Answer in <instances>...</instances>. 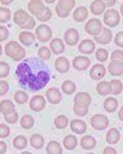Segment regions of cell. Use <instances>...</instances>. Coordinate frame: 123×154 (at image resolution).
Returning <instances> with one entry per match:
<instances>
[{
  "label": "cell",
  "mask_w": 123,
  "mask_h": 154,
  "mask_svg": "<svg viewBox=\"0 0 123 154\" xmlns=\"http://www.w3.org/2000/svg\"><path fill=\"white\" fill-rule=\"evenodd\" d=\"M16 75L22 88L37 91L50 81V69L40 58H27L17 66Z\"/></svg>",
  "instance_id": "6da1fadb"
},
{
  "label": "cell",
  "mask_w": 123,
  "mask_h": 154,
  "mask_svg": "<svg viewBox=\"0 0 123 154\" xmlns=\"http://www.w3.org/2000/svg\"><path fill=\"white\" fill-rule=\"evenodd\" d=\"M5 53L8 57H10L13 60H22L26 55V50L16 41L8 42L5 46Z\"/></svg>",
  "instance_id": "7a4b0ae2"
},
{
  "label": "cell",
  "mask_w": 123,
  "mask_h": 154,
  "mask_svg": "<svg viewBox=\"0 0 123 154\" xmlns=\"http://www.w3.org/2000/svg\"><path fill=\"white\" fill-rule=\"evenodd\" d=\"M74 5V0H60V2H58V5H56V14L62 18H65Z\"/></svg>",
  "instance_id": "3957f363"
},
{
  "label": "cell",
  "mask_w": 123,
  "mask_h": 154,
  "mask_svg": "<svg viewBox=\"0 0 123 154\" xmlns=\"http://www.w3.org/2000/svg\"><path fill=\"white\" fill-rule=\"evenodd\" d=\"M85 30H86L87 33H90V35L92 36H99L103 31V23L99 21V19L96 18H92L90 19V21L86 23V26H85Z\"/></svg>",
  "instance_id": "277c9868"
},
{
  "label": "cell",
  "mask_w": 123,
  "mask_h": 154,
  "mask_svg": "<svg viewBox=\"0 0 123 154\" xmlns=\"http://www.w3.org/2000/svg\"><path fill=\"white\" fill-rule=\"evenodd\" d=\"M91 125L95 130H104L109 126V119L104 114H95L91 117Z\"/></svg>",
  "instance_id": "5b68a950"
},
{
  "label": "cell",
  "mask_w": 123,
  "mask_h": 154,
  "mask_svg": "<svg viewBox=\"0 0 123 154\" xmlns=\"http://www.w3.org/2000/svg\"><path fill=\"white\" fill-rule=\"evenodd\" d=\"M104 22H105L106 26L116 27L119 23V14L116 9H109V11L104 13Z\"/></svg>",
  "instance_id": "8992f818"
},
{
  "label": "cell",
  "mask_w": 123,
  "mask_h": 154,
  "mask_svg": "<svg viewBox=\"0 0 123 154\" xmlns=\"http://www.w3.org/2000/svg\"><path fill=\"white\" fill-rule=\"evenodd\" d=\"M36 36L41 42H46L51 38V30L49 26L41 25L36 28Z\"/></svg>",
  "instance_id": "52a82bcc"
},
{
  "label": "cell",
  "mask_w": 123,
  "mask_h": 154,
  "mask_svg": "<svg viewBox=\"0 0 123 154\" xmlns=\"http://www.w3.org/2000/svg\"><path fill=\"white\" fill-rule=\"evenodd\" d=\"M45 8L46 7L44 5V2H41V0H32V2L28 3V9H30V12L34 14V16H37V17L45 11Z\"/></svg>",
  "instance_id": "ba28073f"
},
{
  "label": "cell",
  "mask_w": 123,
  "mask_h": 154,
  "mask_svg": "<svg viewBox=\"0 0 123 154\" xmlns=\"http://www.w3.org/2000/svg\"><path fill=\"white\" fill-rule=\"evenodd\" d=\"M30 108L35 112H40L45 108V98L42 95H36L31 99L30 102Z\"/></svg>",
  "instance_id": "9c48e42d"
},
{
  "label": "cell",
  "mask_w": 123,
  "mask_h": 154,
  "mask_svg": "<svg viewBox=\"0 0 123 154\" xmlns=\"http://www.w3.org/2000/svg\"><path fill=\"white\" fill-rule=\"evenodd\" d=\"M64 40L68 45H76L80 40L78 31L74 30V28H69V30H67L64 33Z\"/></svg>",
  "instance_id": "30bf717a"
},
{
  "label": "cell",
  "mask_w": 123,
  "mask_h": 154,
  "mask_svg": "<svg viewBox=\"0 0 123 154\" xmlns=\"http://www.w3.org/2000/svg\"><path fill=\"white\" fill-rule=\"evenodd\" d=\"M91 104V96L87 93H78L74 96V105H81V107H87Z\"/></svg>",
  "instance_id": "8fae6325"
},
{
  "label": "cell",
  "mask_w": 123,
  "mask_h": 154,
  "mask_svg": "<svg viewBox=\"0 0 123 154\" xmlns=\"http://www.w3.org/2000/svg\"><path fill=\"white\" fill-rule=\"evenodd\" d=\"M105 72H106V69H105L104 66L95 64L91 69H90V77H91L92 80H100L105 76Z\"/></svg>",
  "instance_id": "7c38bea8"
},
{
  "label": "cell",
  "mask_w": 123,
  "mask_h": 154,
  "mask_svg": "<svg viewBox=\"0 0 123 154\" xmlns=\"http://www.w3.org/2000/svg\"><path fill=\"white\" fill-rule=\"evenodd\" d=\"M90 59L87 57H76L73 59V67L78 71H85L90 66Z\"/></svg>",
  "instance_id": "4fadbf2b"
},
{
  "label": "cell",
  "mask_w": 123,
  "mask_h": 154,
  "mask_svg": "<svg viewBox=\"0 0 123 154\" xmlns=\"http://www.w3.org/2000/svg\"><path fill=\"white\" fill-rule=\"evenodd\" d=\"M46 98H48V100L51 104H58L62 100V94H60V91L58 89L51 88V89H49L48 91H46Z\"/></svg>",
  "instance_id": "5bb4252c"
},
{
  "label": "cell",
  "mask_w": 123,
  "mask_h": 154,
  "mask_svg": "<svg viewBox=\"0 0 123 154\" xmlns=\"http://www.w3.org/2000/svg\"><path fill=\"white\" fill-rule=\"evenodd\" d=\"M78 50L81 51L82 54H91V53L95 50V44H94L92 40H83V41H81V44H80Z\"/></svg>",
  "instance_id": "9a60e30c"
},
{
  "label": "cell",
  "mask_w": 123,
  "mask_h": 154,
  "mask_svg": "<svg viewBox=\"0 0 123 154\" xmlns=\"http://www.w3.org/2000/svg\"><path fill=\"white\" fill-rule=\"evenodd\" d=\"M50 49L54 54H62L65 49V46L63 44V40H60V38H58V37L53 38V40L50 41Z\"/></svg>",
  "instance_id": "2e32d148"
},
{
  "label": "cell",
  "mask_w": 123,
  "mask_h": 154,
  "mask_svg": "<svg viewBox=\"0 0 123 154\" xmlns=\"http://www.w3.org/2000/svg\"><path fill=\"white\" fill-rule=\"evenodd\" d=\"M112 31L109 28H103L101 33L99 36L95 37V41L99 42V44H108V42L112 41Z\"/></svg>",
  "instance_id": "e0dca14e"
},
{
  "label": "cell",
  "mask_w": 123,
  "mask_h": 154,
  "mask_svg": "<svg viewBox=\"0 0 123 154\" xmlns=\"http://www.w3.org/2000/svg\"><path fill=\"white\" fill-rule=\"evenodd\" d=\"M55 68L58 72H60V73H65V72H68L69 69V62L67 58L64 57H60L58 58V59L55 60Z\"/></svg>",
  "instance_id": "ac0fdd59"
},
{
  "label": "cell",
  "mask_w": 123,
  "mask_h": 154,
  "mask_svg": "<svg viewBox=\"0 0 123 154\" xmlns=\"http://www.w3.org/2000/svg\"><path fill=\"white\" fill-rule=\"evenodd\" d=\"M28 19H30V16H28L25 11H22V9H20V11H17L14 13V22H16L17 25H20L21 27L26 25Z\"/></svg>",
  "instance_id": "d6986e66"
},
{
  "label": "cell",
  "mask_w": 123,
  "mask_h": 154,
  "mask_svg": "<svg viewBox=\"0 0 123 154\" xmlns=\"http://www.w3.org/2000/svg\"><path fill=\"white\" fill-rule=\"evenodd\" d=\"M108 68H109L112 76H121L123 73V63H121V62L112 60L110 64L108 66Z\"/></svg>",
  "instance_id": "ffe728a7"
},
{
  "label": "cell",
  "mask_w": 123,
  "mask_h": 154,
  "mask_svg": "<svg viewBox=\"0 0 123 154\" xmlns=\"http://www.w3.org/2000/svg\"><path fill=\"white\" fill-rule=\"evenodd\" d=\"M70 130L76 134H83L86 131V123L81 121V119H73L70 122Z\"/></svg>",
  "instance_id": "44dd1931"
},
{
  "label": "cell",
  "mask_w": 123,
  "mask_h": 154,
  "mask_svg": "<svg viewBox=\"0 0 123 154\" xmlns=\"http://www.w3.org/2000/svg\"><path fill=\"white\" fill-rule=\"evenodd\" d=\"M105 2H100V0H95V2L91 3V12L95 16H100V14L104 13V9H105Z\"/></svg>",
  "instance_id": "7402d4cb"
},
{
  "label": "cell",
  "mask_w": 123,
  "mask_h": 154,
  "mask_svg": "<svg viewBox=\"0 0 123 154\" xmlns=\"http://www.w3.org/2000/svg\"><path fill=\"white\" fill-rule=\"evenodd\" d=\"M95 145H96V140L92 136H90V135H87V136H83L81 139V146H82V149L91 150V149L95 148Z\"/></svg>",
  "instance_id": "603a6c76"
},
{
  "label": "cell",
  "mask_w": 123,
  "mask_h": 154,
  "mask_svg": "<svg viewBox=\"0 0 123 154\" xmlns=\"http://www.w3.org/2000/svg\"><path fill=\"white\" fill-rule=\"evenodd\" d=\"M87 16H88V12H87V9L85 7H78L73 12V18H74V21H77V22L85 21V19L87 18Z\"/></svg>",
  "instance_id": "cb8c5ba5"
},
{
  "label": "cell",
  "mask_w": 123,
  "mask_h": 154,
  "mask_svg": "<svg viewBox=\"0 0 123 154\" xmlns=\"http://www.w3.org/2000/svg\"><path fill=\"white\" fill-rule=\"evenodd\" d=\"M0 112L4 116H8L13 112H16V110H14V104L10 100H3V102L0 103Z\"/></svg>",
  "instance_id": "d4e9b609"
},
{
  "label": "cell",
  "mask_w": 123,
  "mask_h": 154,
  "mask_svg": "<svg viewBox=\"0 0 123 154\" xmlns=\"http://www.w3.org/2000/svg\"><path fill=\"white\" fill-rule=\"evenodd\" d=\"M96 90L100 95H109L112 93V85L108 81H101L96 86Z\"/></svg>",
  "instance_id": "484cf974"
},
{
  "label": "cell",
  "mask_w": 123,
  "mask_h": 154,
  "mask_svg": "<svg viewBox=\"0 0 123 154\" xmlns=\"http://www.w3.org/2000/svg\"><path fill=\"white\" fill-rule=\"evenodd\" d=\"M35 36L32 32H28V31H25V32H22L21 35H20V40L23 45H32L34 44V41H35Z\"/></svg>",
  "instance_id": "4316f807"
},
{
  "label": "cell",
  "mask_w": 123,
  "mask_h": 154,
  "mask_svg": "<svg viewBox=\"0 0 123 154\" xmlns=\"http://www.w3.org/2000/svg\"><path fill=\"white\" fill-rule=\"evenodd\" d=\"M106 141L109 144H117L119 141V131L117 128H110L106 134Z\"/></svg>",
  "instance_id": "83f0119b"
},
{
  "label": "cell",
  "mask_w": 123,
  "mask_h": 154,
  "mask_svg": "<svg viewBox=\"0 0 123 154\" xmlns=\"http://www.w3.org/2000/svg\"><path fill=\"white\" fill-rule=\"evenodd\" d=\"M118 108V102L116 98H106L105 102H104V109L106 112H114Z\"/></svg>",
  "instance_id": "f1b7e54d"
},
{
  "label": "cell",
  "mask_w": 123,
  "mask_h": 154,
  "mask_svg": "<svg viewBox=\"0 0 123 154\" xmlns=\"http://www.w3.org/2000/svg\"><path fill=\"white\" fill-rule=\"evenodd\" d=\"M63 145L65 149H68V150H72L77 146V137L73 136V135H68V136H65L64 141H63Z\"/></svg>",
  "instance_id": "f546056e"
},
{
  "label": "cell",
  "mask_w": 123,
  "mask_h": 154,
  "mask_svg": "<svg viewBox=\"0 0 123 154\" xmlns=\"http://www.w3.org/2000/svg\"><path fill=\"white\" fill-rule=\"evenodd\" d=\"M62 146L58 141H50L48 144V148H46V152L48 154H62Z\"/></svg>",
  "instance_id": "4dcf8cb0"
},
{
  "label": "cell",
  "mask_w": 123,
  "mask_h": 154,
  "mask_svg": "<svg viewBox=\"0 0 123 154\" xmlns=\"http://www.w3.org/2000/svg\"><path fill=\"white\" fill-rule=\"evenodd\" d=\"M31 145L34 146L35 149H41L42 145H44V137H42L41 135H39V134L32 135V137H31Z\"/></svg>",
  "instance_id": "1f68e13d"
},
{
  "label": "cell",
  "mask_w": 123,
  "mask_h": 154,
  "mask_svg": "<svg viewBox=\"0 0 123 154\" xmlns=\"http://www.w3.org/2000/svg\"><path fill=\"white\" fill-rule=\"evenodd\" d=\"M34 123H35V121H34V118H32L30 114L23 116L22 119H21V126L25 128V130H30V128H32Z\"/></svg>",
  "instance_id": "d6a6232c"
},
{
  "label": "cell",
  "mask_w": 123,
  "mask_h": 154,
  "mask_svg": "<svg viewBox=\"0 0 123 154\" xmlns=\"http://www.w3.org/2000/svg\"><path fill=\"white\" fill-rule=\"evenodd\" d=\"M62 90H63L64 94L70 95V94L74 93L76 85H74V82H72V81H69V80H68V81H64L63 85H62Z\"/></svg>",
  "instance_id": "836d02e7"
},
{
  "label": "cell",
  "mask_w": 123,
  "mask_h": 154,
  "mask_svg": "<svg viewBox=\"0 0 123 154\" xmlns=\"http://www.w3.org/2000/svg\"><path fill=\"white\" fill-rule=\"evenodd\" d=\"M54 125H55L56 128L63 130V128H65L68 126V118L65 117V116H58L54 121Z\"/></svg>",
  "instance_id": "e575fe53"
},
{
  "label": "cell",
  "mask_w": 123,
  "mask_h": 154,
  "mask_svg": "<svg viewBox=\"0 0 123 154\" xmlns=\"http://www.w3.org/2000/svg\"><path fill=\"white\" fill-rule=\"evenodd\" d=\"M13 145L16 149H25L27 146V139L25 136H17L16 139H14V141H13Z\"/></svg>",
  "instance_id": "d590c367"
},
{
  "label": "cell",
  "mask_w": 123,
  "mask_h": 154,
  "mask_svg": "<svg viewBox=\"0 0 123 154\" xmlns=\"http://www.w3.org/2000/svg\"><path fill=\"white\" fill-rule=\"evenodd\" d=\"M110 85H112V93L114 95H118L122 93L123 90V84L119 80H112L110 81Z\"/></svg>",
  "instance_id": "8d00e7d4"
},
{
  "label": "cell",
  "mask_w": 123,
  "mask_h": 154,
  "mask_svg": "<svg viewBox=\"0 0 123 154\" xmlns=\"http://www.w3.org/2000/svg\"><path fill=\"white\" fill-rule=\"evenodd\" d=\"M14 100H16L18 104H25L28 100V95L25 91H17V93L14 94Z\"/></svg>",
  "instance_id": "74e56055"
},
{
  "label": "cell",
  "mask_w": 123,
  "mask_h": 154,
  "mask_svg": "<svg viewBox=\"0 0 123 154\" xmlns=\"http://www.w3.org/2000/svg\"><path fill=\"white\" fill-rule=\"evenodd\" d=\"M10 19V11L7 8H0V23L8 22Z\"/></svg>",
  "instance_id": "f35d334b"
},
{
  "label": "cell",
  "mask_w": 123,
  "mask_h": 154,
  "mask_svg": "<svg viewBox=\"0 0 123 154\" xmlns=\"http://www.w3.org/2000/svg\"><path fill=\"white\" fill-rule=\"evenodd\" d=\"M37 54H39L40 59H42V60H48L49 58H50V50L48 49V48L42 46V48H40V49H39Z\"/></svg>",
  "instance_id": "ab89813d"
},
{
  "label": "cell",
  "mask_w": 123,
  "mask_h": 154,
  "mask_svg": "<svg viewBox=\"0 0 123 154\" xmlns=\"http://www.w3.org/2000/svg\"><path fill=\"white\" fill-rule=\"evenodd\" d=\"M95 55H96V59L99 62H105L108 59V51L104 49V48H101V49H98Z\"/></svg>",
  "instance_id": "60d3db41"
},
{
  "label": "cell",
  "mask_w": 123,
  "mask_h": 154,
  "mask_svg": "<svg viewBox=\"0 0 123 154\" xmlns=\"http://www.w3.org/2000/svg\"><path fill=\"white\" fill-rule=\"evenodd\" d=\"M9 73V64L5 62H0V79L7 77Z\"/></svg>",
  "instance_id": "b9f144b4"
},
{
  "label": "cell",
  "mask_w": 123,
  "mask_h": 154,
  "mask_svg": "<svg viewBox=\"0 0 123 154\" xmlns=\"http://www.w3.org/2000/svg\"><path fill=\"white\" fill-rule=\"evenodd\" d=\"M50 17H51V11L49 8H45V11L42 12L39 17H37V19L41 21V22H46V21H49L50 19Z\"/></svg>",
  "instance_id": "7bdbcfd3"
},
{
  "label": "cell",
  "mask_w": 123,
  "mask_h": 154,
  "mask_svg": "<svg viewBox=\"0 0 123 154\" xmlns=\"http://www.w3.org/2000/svg\"><path fill=\"white\" fill-rule=\"evenodd\" d=\"M73 112L77 116H86L87 112H88V108L87 107H81V105H74Z\"/></svg>",
  "instance_id": "ee69618b"
},
{
  "label": "cell",
  "mask_w": 123,
  "mask_h": 154,
  "mask_svg": "<svg viewBox=\"0 0 123 154\" xmlns=\"http://www.w3.org/2000/svg\"><path fill=\"white\" fill-rule=\"evenodd\" d=\"M112 60L121 62V63H123V51L122 50H114L112 53Z\"/></svg>",
  "instance_id": "f6af8a7d"
},
{
  "label": "cell",
  "mask_w": 123,
  "mask_h": 154,
  "mask_svg": "<svg viewBox=\"0 0 123 154\" xmlns=\"http://www.w3.org/2000/svg\"><path fill=\"white\" fill-rule=\"evenodd\" d=\"M9 134H10V130H9L7 125H0V139L9 136Z\"/></svg>",
  "instance_id": "bcb514c9"
},
{
  "label": "cell",
  "mask_w": 123,
  "mask_h": 154,
  "mask_svg": "<svg viewBox=\"0 0 123 154\" xmlns=\"http://www.w3.org/2000/svg\"><path fill=\"white\" fill-rule=\"evenodd\" d=\"M8 90H9L8 82H7V81H2V80H0V96L5 95L8 93Z\"/></svg>",
  "instance_id": "7dc6e473"
},
{
  "label": "cell",
  "mask_w": 123,
  "mask_h": 154,
  "mask_svg": "<svg viewBox=\"0 0 123 154\" xmlns=\"http://www.w3.org/2000/svg\"><path fill=\"white\" fill-rule=\"evenodd\" d=\"M9 36V32L7 30V27L0 26V41H5Z\"/></svg>",
  "instance_id": "c3c4849f"
},
{
  "label": "cell",
  "mask_w": 123,
  "mask_h": 154,
  "mask_svg": "<svg viewBox=\"0 0 123 154\" xmlns=\"http://www.w3.org/2000/svg\"><path fill=\"white\" fill-rule=\"evenodd\" d=\"M17 119H18V114H17V112H13V113H10V114L5 116V121L9 122V123H16V122H17Z\"/></svg>",
  "instance_id": "681fc988"
},
{
  "label": "cell",
  "mask_w": 123,
  "mask_h": 154,
  "mask_svg": "<svg viewBox=\"0 0 123 154\" xmlns=\"http://www.w3.org/2000/svg\"><path fill=\"white\" fill-rule=\"evenodd\" d=\"M114 41H116L117 46L123 48V31H121V32H118V33H117V36H116V38H114Z\"/></svg>",
  "instance_id": "f907efd6"
},
{
  "label": "cell",
  "mask_w": 123,
  "mask_h": 154,
  "mask_svg": "<svg viewBox=\"0 0 123 154\" xmlns=\"http://www.w3.org/2000/svg\"><path fill=\"white\" fill-rule=\"evenodd\" d=\"M34 27H35V19L32 17H30V19L27 21L25 26H22V28H26V30H30V28H34Z\"/></svg>",
  "instance_id": "816d5d0a"
},
{
  "label": "cell",
  "mask_w": 123,
  "mask_h": 154,
  "mask_svg": "<svg viewBox=\"0 0 123 154\" xmlns=\"http://www.w3.org/2000/svg\"><path fill=\"white\" fill-rule=\"evenodd\" d=\"M103 154H117V150L116 149H113V148H110V146H108V148H104Z\"/></svg>",
  "instance_id": "f5cc1de1"
},
{
  "label": "cell",
  "mask_w": 123,
  "mask_h": 154,
  "mask_svg": "<svg viewBox=\"0 0 123 154\" xmlns=\"http://www.w3.org/2000/svg\"><path fill=\"white\" fill-rule=\"evenodd\" d=\"M7 152V144L4 141H0V154H4Z\"/></svg>",
  "instance_id": "db71d44e"
},
{
  "label": "cell",
  "mask_w": 123,
  "mask_h": 154,
  "mask_svg": "<svg viewBox=\"0 0 123 154\" xmlns=\"http://www.w3.org/2000/svg\"><path fill=\"white\" fill-rule=\"evenodd\" d=\"M116 4V0H109V2H105V5L108 7H112V5H114Z\"/></svg>",
  "instance_id": "11a10c76"
},
{
  "label": "cell",
  "mask_w": 123,
  "mask_h": 154,
  "mask_svg": "<svg viewBox=\"0 0 123 154\" xmlns=\"http://www.w3.org/2000/svg\"><path fill=\"white\" fill-rule=\"evenodd\" d=\"M118 116H119V118H121L122 121H123V107L119 109V112H118Z\"/></svg>",
  "instance_id": "9f6ffc18"
},
{
  "label": "cell",
  "mask_w": 123,
  "mask_h": 154,
  "mask_svg": "<svg viewBox=\"0 0 123 154\" xmlns=\"http://www.w3.org/2000/svg\"><path fill=\"white\" fill-rule=\"evenodd\" d=\"M12 2L10 0H4V2H2V4H10Z\"/></svg>",
  "instance_id": "6f0895ef"
},
{
  "label": "cell",
  "mask_w": 123,
  "mask_h": 154,
  "mask_svg": "<svg viewBox=\"0 0 123 154\" xmlns=\"http://www.w3.org/2000/svg\"><path fill=\"white\" fill-rule=\"evenodd\" d=\"M121 13H122V16H123V4L121 5Z\"/></svg>",
  "instance_id": "680465c9"
},
{
  "label": "cell",
  "mask_w": 123,
  "mask_h": 154,
  "mask_svg": "<svg viewBox=\"0 0 123 154\" xmlns=\"http://www.w3.org/2000/svg\"><path fill=\"white\" fill-rule=\"evenodd\" d=\"M22 154H32V153H30V152H23Z\"/></svg>",
  "instance_id": "91938a15"
},
{
  "label": "cell",
  "mask_w": 123,
  "mask_h": 154,
  "mask_svg": "<svg viewBox=\"0 0 123 154\" xmlns=\"http://www.w3.org/2000/svg\"><path fill=\"white\" fill-rule=\"evenodd\" d=\"M2 53H3V49H2V45H0V55H2Z\"/></svg>",
  "instance_id": "94428289"
},
{
  "label": "cell",
  "mask_w": 123,
  "mask_h": 154,
  "mask_svg": "<svg viewBox=\"0 0 123 154\" xmlns=\"http://www.w3.org/2000/svg\"><path fill=\"white\" fill-rule=\"evenodd\" d=\"M87 154H92V153H87Z\"/></svg>",
  "instance_id": "6125c7cd"
}]
</instances>
